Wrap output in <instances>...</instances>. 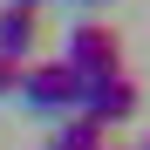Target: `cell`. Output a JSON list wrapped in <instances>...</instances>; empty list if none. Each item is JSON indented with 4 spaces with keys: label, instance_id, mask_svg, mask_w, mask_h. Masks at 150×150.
Wrapping results in <instances>:
<instances>
[{
    "label": "cell",
    "instance_id": "3957f363",
    "mask_svg": "<svg viewBox=\"0 0 150 150\" xmlns=\"http://www.w3.org/2000/svg\"><path fill=\"white\" fill-rule=\"evenodd\" d=\"M75 116H89V123H103V130H109V123H130L137 116V82H130V75H96V82H82V109H75Z\"/></svg>",
    "mask_w": 150,
    "mask_h": 150
},
{
    "label": "cell",
    "instance_id": "ba28073f",
    "mask_svg": "<svg viewBox=\"0 0 150 150\" xmlns=\"http://www.w3.org/2000/svg\"><path fill=\"white\" fill-rule=\"evenodd\" d=\"M89 7H103V0H89Z\"/></svg>",
    "mask_w": 150,
    "mask_h": 150
},
{
    "label": "cell",
    "instance_id": "5b68a950",
    "mask_svg": "<svg viewBox=\"0 0 150 150\" xmlns=\"http://www.w3.org/2000/svg\"><path fill=\"white\" fill-rule=\"evenodd\" d=\"M103 137H109L103 123H89V116H62L55 137H48V150H109Z\"/></svg>",
    "mask_w": 150,
    "mask_h": 150
},
{
    "label": "cell",
    "instance_id": "52a82bcc",
    "mask_svg": "<svg viewBox=\"0 0 150 150\" xmlns=\"http://www.w3.org/2000/svg\"><path fill=\"white\" fill-rule=\"evenodd\" d=\"M14 7H41V0H14Z\"/></svg>",
    "mask_w": 150,
    "mask_h": 150
},
{
    "label": "cell",
    "instance_id": "6da1fadb",
    "mask_svg": "<svg viewBox=\"0 0 150 150\" xmlns=\"http://www.w3.org/2000/svg\"><path fill=\"white\" fill-rule=\"evenodd\" d=\"M62 68L75 75V82L116 75V68H123V41H116V28H103V21H82V28H68V41H62Z\"/></svg>",
    "mask_w": 150,
    "mask_h": 150
},
{
    "label": "cell",
    "instance_id": "9c48e42d",
    "mask_svg": "<svg viewBox=\"0 0 150 150\" xmlns=\"http://www.w3.org/2000/svg\"><path fill=\"white\" fill-rule=\"evenodd\" d=\"M143 150H150V137H143Z\"/></svg>",
    "mask_w": 150,
    "mask_h": 150
},
{
    "label": "cell",
    "instance_id": "277c9868",
    "mask_svg": "<svg viewBox=\"0 0 150 150\" xmlns=\"http://www.w3.org/2000/svg\"><path fill=\"white\" fill-rule=\"evenodd\" d=\"M34 41H41V21H34V7H0V62H28L34 55Z\"/></svg>",
    "mask_w": 150,
    "mask_h": 150
},
{
    "label": "cell",
    "instance_id": "7a4b0ae2",
    "mask_svg": "<svg viewBox=\"0 0 150 150\" xmlns=\"http://www.w3.org/2000/svg\"><path fill=\"white\" fill-rule=\"evenodd\" d=\"M14 96H21L28 109H41V116H75V109H82V82H75L62 62H28Z\"/></svg>",
    "mask_w": 150,
    "mask_h": 150
},
{
    "label": "cell",
    "instance_id": "8992f818",
    "mask_svg": "<svg viewBox=\"0 0 150 150\" xmlns=\"http://www.w3.org/2000/svg\"><path fill=\"white\" fill-rule=\"evenodd\" d=\"M21 68H28V62H0V96H14V89H21Z\"/></svg>",
    "mask_w": 150,
    "mask_h": 150
}]
</instances>
